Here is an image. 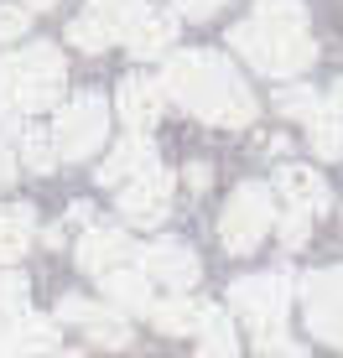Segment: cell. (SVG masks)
Wrapping results in <instances>:
<instances>
[{"mask_svg":"<svg viewBox=\"0 0 343 358\" xmlns=\"http://www.w3.org/2000/svg\"><path fill=\"white\" fill-rule=\"evenodd\" d=\"M156 83H162V94L172 104H182L188 115L208 120V125H224V130H244V125H255V115H260L250 83L229 68L224 52H208V47L167 52V68H162Z\"/></svg>","mask_w":343,"mask_h":358,"instance_id":"obj_1","label":"cell"},{"mask_svg":"<svg viewBox=\"0 0 343 358\" xmlns=\"http://www.w3.org/2000/svg\"><path fill=\"white\" fill-rule=\"evenodd\" d=\"M68 63L52 42H31L21 52H0V120L21 125L36 109H52L63 99Z\"/></svg>","mask_w":343,"mask_h":358,"instance_id":"obj_2","label":"cell"},{"mask_svg":"<svg viewBox=\"0 0 343 358\" xmlns=\"http://www.w3.org/2000/svg\"><path fill=\"white\" fill-rule=\"evenodd\" d=\"M229 312L250 327V343L276 358H312L302 343L286 338V312H291V275L271 270V275H244L229 286Z\"/></svg>","mask_w":343,"mask_h":358,"instance_id":"obj_3","label":"cell"},{"mask_svg":"<svg viewBox=\"0 0 343 358\" xmlns=\"http://www.w3.org/2000/svg\"><path fill=\"white\" fill-rule=\"evenodd\" d=\"M229 47L250 63L255 73H265V78H297V73H307L317 63V42L307 31V21H239L234 31H229Z\"/></svg>","mask_w":343,"mask_h":358,"instance_id":"obj_4","label":"cell"},{"mask_svg":"<svg viewBox=\"0 0 343 358\" xmlns=\"http://www.w3.org/2000/svg\"><path fill=\"white\" fill-rule=\"evenodd\" d=\"M276 229V197L265 182H244V187H234V197H229L224 218H218V244H224L229 255H250L260 250V239Z\"/></svg>","mask_w":343,"mask_h":358,"instance_id":"obj_5","label":"cell"},{"mask_svg":"<svg viewBox=\"0 0 343 358\" xmlns=\"http://www.w3.org/2000/svg\"><path fill=\"white\" fill-rule=\"evenodd\" d=\"M109 135V104L99 94H73L52 120V145L57 162H89Z\"/></svg>","mask_w":343,"mask_h":358,"instance_id":"obj_6","label":"cell"},{"mask_svg":"<svg viewBox=\"0 0 343 358\" xmlns=\"http://www.w3.org/2000/svg\"><path fill=\"white\" fill-rule=\"evenodd\" d=\"M302 312H307V327L317 343L343 348V265L302 275Z\"/></svg>","mask_w":343,"mask_h":358,"instance_id":"obj_7","label":"cell"},{"mask_svg":"<svg viewBox=\"0 0 343 358\" xmlns=\"http://www.w3.org/2000/svg\"><path fill=\"white\" fill-rule=\"evenodd\" d=\"M172 192H177V177H172L167 166L141 171L136 182L120 187V218H125L130 229H156L167 218V208H172Z\"/></svg>","mask_w":343,"mask_h":358,"instance_id":"obj_8","label":"cell"},{"mask_svg":"<svg viewBox=\"0 0 343 358\" xmlns=\"http://www.w3.org/2000/svg\"><path fill=\"white\" fill-rule=\"evenodd\" d=\"M136 260H141V275L146 280H156V286H167V291H177V296L192 291V286H198V275H203L198 255H192L182 239H156V244H146Z\"/></svg>","mask_w":343,"mask_h":358,"instance_id":"obj_9","label":"cell"},{"mask_svg":"<svg viewBox=\"0 0 343 358\" xmlns=\"http://www.w3.org/2000/svg\"><path fill=\"white\" fill-rule=\"evenodd\" d=\"M136 244H130V234L125 229H109V224H89L83 229V239H78V250H73V260H78L83 275H115V270H125V265H136Z\"/></svg>","mask_w":343,"mask_h":358,"instance_id":"obj_10","label":"cell"},{"mask_svg":"<svg viewBox=\"0 0 343 358\" xmlns=\"http://www.w3.org/2000/svg\"><path fill=\"white\" fill-rule=\"evenodd\" d=\"M52 322H78L89 332V343H99V348H130V322H125V312H115V306L83 301V296H63Z\"/></svg>","mask_w":343,"mask_h":358,"instance_id":"obj_11","label":"cell"},{"mask_svg":"<svg viewBox=\"0 0 343 358\" xmlns=\"http://www.w3.org/2000/svg\"><path fill=\"white\" fill-rule=\"evenodd\" d=\"M115 109H120V120H125L130 135H146L156 120H162L167 94H162V83L146 78V73H125V78H120V89H115Z\"/></svg>","mask_w":343,"mask_h":358,"instance_id":"obj_12","label":"cell"},{"mask_svg":"<svg viewBox=\"0 0 343 358\" xmlns=\"http://www.w3.org/2000/svg\"><path fill=\"white\" fill-rule=\"evenodd\" d=\"M151 166H162L156 162V145H151V135H125V141L115 145V151L104 156V166L94 171V177L104 182V187H125V182H136L141 171H151Z\"/></svg>","mask_w":343,"mask_h":358,"instance_id":"obj_13","label":"cell"},{"mask_svg":"<svg viewBox=\"0 0 343 358\" xmlns=\"http://www.w3.org/2000/svg\"><path fill=\"white\" fill-rule=\"evenodd\" d=\"M120 42L130 47V57H167L172 52V42H177V16H167V10H151L146 6L136 21H130V31L120 36Z\"/></svg>","mask_w":343,"mask_h":358,"instance_id":"obj_14","label":"cell"},{"mask_svg":"<svg viewBox=\"0 0 343 358\" xmlns=\"http://www.w3.org/2000/svg\"><path fill=\"white\" fill-rule=\"evenodd\" d=\"M276 192L286 197V208H302V213H328V208H333V192H328V182L317 177L312 166H281L276 171Z\"/></svg>","mask_w":343,"mask_h":358,"instance_id":"obj_15","label":"cell"},{"mask_svg":"<svg viewBox=\"0 0 343 358\" xmlns=\"http://www.w3.org/2000/svg\"><path fill=\"white\" fill-rule=\"evenodd\" d=\"M307 135H312V151L323 156V162L343 156V78L333 83V94L323 99V109L307 120Z\"/></svg>","mask_w":343,"mask_h":358,"instance_id":"obj_16","label":"cell"},{"mask_svg":"<svg viewBox=\"0 0 343 358\" xmlns=\"http://www.w3.org/2000/svg\"><path fill=\"white\" fill-rule=\"evenodd\" d=\"M10 338H16V353H21V358H52L57 348H63L57 322H52V317H36V312H16Z\"/></svg>","mask_w":343,"mask_h":358,"instance_id":"obj_17","label":"cell"},{"mask_svg":"<svg viewBox=\"0 0 343 358\" xmlns=\"http://www.w3.org/2000/svg\"><path fill=\"white\" fill-rule=\"evenodd\" d=\"M104 296H109V306L115 312H151V280L141 275V265H125V270H115V275H104L99 280Z\"/></svg>","mask_w":343,"mask_h":358,"instance_id":"obj_18","label":"cell"},{"mask_svg":"<svg viewBox=\"0 0 343 358\" xmlns=\"http://www.w3.org/2000/svg\"><path fill=\"white\" fill-rule=\"evenodd\" d=\"M31 234H36V213H31V203H10V208H0V270H6L10 260H21V255H27Z\"/></svg>","mask_w":343,"mask_h":358,"instance_id":"obj_19","label":"cell"},{"mask_svg":"<svg viewBox=\"0 0 343 358\" xmlns=\"http://www.w3.org/2000/svg\"><path fill=\"white\" fill-rule=\"evenodd\" d=\"M146 317H151L167 338H188V332L203 327V301H192V296H167V301H151Z\"/></svg>","mask_w":343,"mask_h":358,"instance_id":"obj_20","label":"cell"},{"mask_svg":"<svg viewBox=\"0 0 343 358\" xmlns=\"http://www.w3.org/2000/svg\"><path fill=\"white\" fill-rule=\"evenodd\" d=\"M239 353V338H234V322H229L224 306H203V327H198V358H234Z\"/></svg>","mask_w":343,"mask_h":358,"instance_id":"obj_21","label":"cell"},{"mask_svg":"<svg viewBox=\"0 0 343 358\" xmlns=\"http://www.w3.org/2000/svg\"><path fill=\"white\" fill-rule=\"evenodd\" d=\"M141 10H146V0H89V10H83V16H89L94 27L109 36V42H120Z\"/></svg>","mask_w":343,"mask_h":358,"instance_id":"obj_22","label":"cell"},{"mask_svg":"<svg viewBox=\"0 0 343 358\" xmlns=\"http://www.w3.org/2000/svg\"><path fill=\"white\" fill-rule=\"evenodd\" d=\"M16 141H21V162H27L36 177H47V171L57 166V145H52V130H42V125H21L16 130Z\"/></svg>","mask_w":343,"mask_h":358,"instance_id":"obj_23","label":"cell"},{"mask_svg":"<svg viewBox=\"0 0 343 358\" xmlns=\"http://www.w3.org/2000/svg\"><path fill=\"white\" fill-rule=\"evenodd\" d=\"M276 109H281L286 120H302V125H307L317 109H323V99H317V94L307 89V83H286V89L276 94Z\"/></svg>","mask_w":343,"mask_h":358,"instance_id":"obj_24","label":"cell"},{"mask_svg":"<svg viewBox=\"0 0 343 358\" xmlns=\"http://www.w3.org/2000/svg\"><path fill=\"white\" fill-rule=\"evenodd\" d=\"M276 234L286 250H302V244L312 239V218L302 213V208H286V213H276Z\"/></svg>","mask_w":343,"mask_h":358,"instance_id":"obj_25","label":"cell"},{"mask_svg":"<svg viewBox=\"0 0 343 358\" xmlns=\"http://www.w3.org/2000/svg\"><path fill=\"white\" fill-rule=\"evenodd\" d=\"M27 275H21V270H0V312H10V317H16V312H27Z\"/></svg>","mask_w":343,"mask_h":358,"instance_id":"obj_26","label":"cell"},{"mask_svg":"<svg viewBox=\"0 0 343 358\" xmlns=\"http://www.w3.org/2000/svg\"><path fill=\"white\" fill-rule=\"evenodd\" d=\"M68 42L78 47V52H104V47H115V42H109V36L94 27L89 16H73V21H68Z\"/></svg>","mask_w":343,"mask_h":358,"instance_id":"obj_27","label":"cell"},{"mask_svg":"<svg viewBox=\"0 0 343 358\" xmlns=\"http://www.w3.org/2000/svg\"><path fill=\"white\" fill-rule=\"evenodd\" d=\"M31 31V10L21 6H0V42H21Z\"/></svg>","mask_w":343,"mask_h":358,"instance_id":"obj_28","label":"cell"},{"mask_svg":"<svg viewBox=\"0 0 343 358\" xmlns=\"http://www.w3.org/2000/svg\"><path fill=\"white\" fill-rule=\"evenodd\" d=\"M229 0H172V10L177 16H188V21H208V16H218Z\"/></svg>","mask_w":343,"mask_h":358,"instance_id":"obj_29","label":"cell"},{"mask_svg":"<svg viewBox=\"0 0 343 358\" xmlns=\"http://www.w3.org/2000/svg\"><path fill=\"white\" fill-rule=\"evenodd\" d=\"M10 182H16V156H10V145L0 141V192H6Z\"/></svg>","mask_w":343,"mask_h":358,"instance_id":"obj_30","label":"cell"},{"mask_svg":"<svg viewBox=\"0 0 343 358\" xmlns=\"http://www.w3.org/2000/svg\"><path fill=\"white\" fill-rule=\"evenodd\" d=\"M208 182H214V166H208V162H192V166H188V187H192V192H203Z\"/></svg>","mask_w":343,"mask_h":358,"instance_id":"obj_31","label":"cell"},{"mask_svg":"<svg viewBox=\"0 0 343 358\" xmlns=\"http://www.w3.org/2000/svg\"><path fill=\"white\" fill-rule=\"evenodd\" d=\"M68 224H73V229H89V224H94V208H89V203H73V208H68Z\"/></svg>","mask_w":343,"mask_h":358,"instance_id":"obj_32","label":"cell"},{"mask_svg":"<svg viewBox=\"0 0 343 358\" xmlns=\"http://www.w3.org/2000/svg\"><path fill=\"white\" fill-rule=\"evenodd\" d=\"M0 358H21V353H16V338H10L6 322H0Z\"/></svg>","mask_w":343,"mask_h":358,"instance_id":"obj_33","label":"cell"},{"mask_svg":"<svg viewBox=\"0 0 343 358\" xmlns=\"http://www.w3.org/2000/svg\"><path fill=\"white\" fill-rule=\"evenodd\" d=\"M57 0H21V10H52Z\"/></svg>","mask_w":343,"mask_h":358,"instance_id":"obj_34","label":"cell"},{"mask_svg":"<svg viewBox=\"0 0 343 358\" xmlns=\"http://www.w3.org/2000/svg\"><path fill=\"white\" fill-rule=\"evenodd\" d=\"M52 358H83V353H63V348H57V353H52Z\"/></svg>","mask_w":343,"mask_h":358,"instance_id":"obj_35","label":"cell"}]
</instances>
